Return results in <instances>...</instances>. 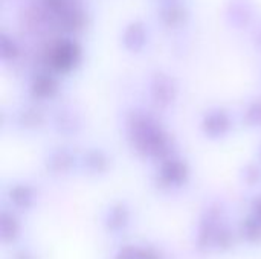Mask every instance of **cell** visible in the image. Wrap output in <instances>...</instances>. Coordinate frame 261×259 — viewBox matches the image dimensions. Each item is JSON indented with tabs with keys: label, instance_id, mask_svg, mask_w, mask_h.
Masks as SVG:
<instances>
[]
</instances>
